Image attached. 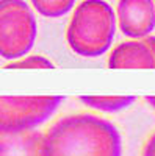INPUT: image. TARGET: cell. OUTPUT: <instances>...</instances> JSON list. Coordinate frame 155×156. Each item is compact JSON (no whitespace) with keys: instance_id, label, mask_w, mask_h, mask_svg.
<instances>
[{"instance_id":"5b68a950","label":"cell","mask_w":155,"mask_h":156,"mask_svg":"<svg viewBox=\"0 0 155 156\" xmlns=\"http://www.w3.org/2000/svg\"><path fill=\"white\" fill-rule=\"evenodd\" d=\"M116 19L122 34L143 39L155 28V0H119Z\"/></svg>"},{"instance_id":"ba28073f","label":"cell","mask_w":155,"mask_h":156,"mask_svg":"<svg viewBox=\"0 0 155 156\" xmlns=\"http://www.w3.org/2000/svg\"><path fill=\"white\" fill-rule=\"evenodd\" d=\"M133 95H82L80 101L102 112H118L135 103Z\"/></svg>"},{"instance_id":"8fae6325","label":"cell","mask_w":155,"mask_h":156,"mask_svg":"<svg viewBox=\"0 0 155 156\" xmlns=\"http://www.w3.org/2000/svg\"><path fill=\"white\" fill-rule=\"evenodd\" d=\"M143 156H155V133L147 139L143 150Z\"/></svg>"},{"instance_id":"7a4b0ae2","label":"cell","mask_w":155,"mask_h":156,"mask_svg":"<svg viewBox=\"0 0 155 156\" xmlns=\"http://www.w3.org/2000/svg\"><path fill=\"white\" fill-rule=\"evenodd\" d=\"M116 33V12L105 0H83L75 8L66 39L77 55L96 58L107 53Z\"/></svg>"},{"instance_id":"6da1fadb","label":"cell","mask_w":155,"mask_h":156,"mask_svg":"<svg viewBox=\"0 0 155 156\" xmlns=\"http://www.w3.org/2000/svg\"><path fill=\"white\" fill-rule=\"evenodd\" d=\"M42 156H122V137L110 120L94 114L66 115L49 128Z\"/></svg>"},{"instance_id":"8992f818","label":"cell","mask_w":155,"mask_h":156,"mask_svg":"<svg viewBox=\"0 0 155 156\" xmlns=\"http://www.w3.org/2000/svg\"><path fill=\"white\" fill-rule=\"evenodd\" d=\"M111 69H155V59L144 39H132L116 45L108 58Z\"/></svg>"},{"instance_id":"9c48e42d","label":"cell","mask_w":155,"mask_h":156,"mask_svg":"<svg viewBox=\"0 0 155 156\" xmlns=\"http://www.w3.org/2000/svg\"><path fill=\"white\" fill-rule=\"evenodd\" d=\"M33 8L46 17H61L74 8L75 0H31Z\"/></svg>"},{"instance_id":"277c9868","label":"cell","mask_w":155,"mask_h":156,"mask_svg":"<svg viewBox=\"0 0 155 156\" xmlns=\"http://www.w3.org/2000/svg\"><path fill=\"white\" fill-rule=\"evenodd\" d=\"M63 100L60 95L0 97V134L35 129L50 119Z\"/></svg>"},{"instance_id":"4fadbf2b","label":"cell","mask_w":155,"mask_h":156,"mask_svg":"<svg viewBox=\"0 0 155 156\" xmlns=\"http://www.w3.org/2000/svg\"><path fill=\"white\" fill-rule=\"evenodd\" d=\"M146 101L155 109V95H147V97H146Z\"/></svg>"},{"instance_id":"30bf717a","label":"cell","mask_w":155,"mask_h":156,"mask_svg":"<svg viewBox=\"0 0 155 156\" xmlns=\"http://www.w3.org/2000/svg\"><path fill=\"white\" fill-rule=\"evenodd\" d=\"M6 67L8 69H54L55 66L50 59H47L44 56L31 55V56L19 58L17 61H13Z\"/></svg>"},{"instance_id":"3957f363","label":"cell","mask_w":155,"mask_h":156,"mask_svg":"<svg viewBox=\"0 0 155 156\" xmlns=\"http://www.w3.org/2000/svg\"><path fill=\"white\" fill-rule=\"evenodd\" d=\"M36 19L24 0H0V56L19 59L33 48L36 41Z\"/></svg>"},{"instance_id":"7c38bea8","label":"cell","mask_w":155,"mask_h":156,"mask_svg":"<svg viewBox=\"0 0 155 156\" xmlns=\"http://www.w3.org/2000/svg\"><path fill=\"white\" fill-rule=\"evenodd\" d=\"M143 39H144V42L149 45V48H150V51H152V55H153V59H155V36L149 34V36H146V37H143Z\"/></svg>"},{"instance_id":"52a82bcc","label":"cell","mask_w":155,"mask_h":156,"mask_svg":"<svg viewBox=\"0 0 155 156\" xmlns=\"http://www.w3.org/2000/svg\"><path fill=\"white\" fill-rule=\"evenodd\" d=\"M44 134L38 129L0 134V156H42Z\"/></svg>"}]
</instances>
